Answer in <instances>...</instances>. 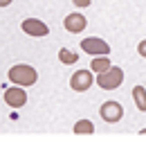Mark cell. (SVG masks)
<instances>
[{
	"instance_id": "12",
	"label": "cell",
	"mask_w": 146,
	"mask_h": 142,
	"mask_svg": "<svg viewBox=\"0 0 146 142\" xmlns=\"http://www.w3.org/2000/svg\"><path fill=\"white\" fill-rule=\"evenodd\" d=\"M74 133H76V135H79V133L90 135V133H94V124H92L90 120H79V122L74 124Z\"/></svg>"
},
{
	"instance_id": "1",
	"label": "cell",
	"mask_w": 146,
	"mask_h": 142,
	"mask_svg": "<svg viewBox=\"0 0 146 142\" xmlns=\"http://www.w3.org/2000/svg\"><path fill=\"white\" fill-rule=\"evenodd\" d=\"M9 81H11V84H16V86L27 88V86H34V84L38 81V72L34 70L32 66L16 63V66H11V68H9Z\"/></svg>"
},
{
	"instance_id": "2",
	"label": "cell",
	"mask_w": 146,
	"mask_h": 142,
	"mask_svg": "<svg viewBox=\"0 0 146 142\" xmlns=\"http://www.w3.org/2000/svg\"><path fill=\"white\" fill-rule=\"evenodd\" d=\"M121 81H124V70L121 68H108L106 72H99L97 74V86L104 90H115L121 86Z\"/></svg>"
},
{
	"instance_id": "4",
	"label": "cell",
	"mask_w": 146,
	"mask_h": 142,
	"mask_svg": "<svg viewBox=\"0 0 146 142\" xmlns=\"http://www.w3.org/2000/svg\"><path fill=\"white\" fill-rule=\"evenodd\" d=\"M99 115H101V120L104 122H108V124H115V122H119L121 117H124V108L119 102H104L101 108H99Z\"/></svg>"
},
{
	"instance_id": "8",
	"label": "cell",
	"mask_w": 146,
	"mask_h": 142,
	"mask_svg": "<svg viewBox=\"0 0 146 142\" xmlns=\"http://www.w3.org/2000/svg\"><path fill=\"white\" fill-rule=\"evenodd\" d=\"M63 27L70 34H79V32H83L88 27V18L83 16V14H79V11H72V14H68V16L63 18Z\"/></svg>"
},
{
	"instance_id": "13",
	"label": "cell",
	"mask_w": 146,
	"mask_h": 142,
	"mask_svg": "<svg viewBox=\"0 0 146 142\" xmlns=\"http://www.w3.org/2000/svg\"><path fill=\"white\" fill-rule=\"evenodd\" d=\"M137 54L146 59V38H144V41H139V45H137Z\"/></svg>"
},
{
	"instance_id": "3",
	"label": "cell",
	"mask_w": 146,
	"mask_h": 142,
	"mask_svg": "<svg viewBox=\"0 0 146 142\" xmlns=\"http://www.w3.org/2000/svg\"><path fill=\"white\" fill-rule=\"evenodd\" d=\"M81 50L86 54H92V56H108L110 45L104 38H99V36H88V38L81 41Z\"/></svg>"
},
{
	"instance_id": "9",
	"label": "cell",
	"mask_w": 146,
	"mask_h": 142,
	"mask_svg": "<svg viewBox=\"0 0 146 142\" xmlns=\"http://www.w3.org/2000/svg\"><path fill=\"white\" fill-rule=\"evenodd\" d=\"M133 99H135V106L142 113H146V88L144 86H135L133 88Z\"/></svg>"
},
{
	"instance_id": "7",
	"label": "cell",
	"mask_w": 146,
	"mask_h": 142,
	"mask_svg": "<svg viewBox=\"0 0 146 142\" xmlns=\"http://www.w3.org/2000/svg\"><path fill=\"white\" fill-rule=\"evenodd\" d=\"M5 102H7V106L11 108H23L27 104V92L23 90V86H11V88L5 90Z\"/></svg>"
},
{
	"instance_id": "6",
	"label": "cell",
	"mask_w": 146,
	"mask_h": 142,
	"mask_svg": "<svg viewBox=\"0 0 146 142\" xmlns=\"http://www.w3.org/2000/svg\"><path fill=\"white\" fill-rule=\"evenodd\" d=\"M94 84V77H92V70H79L70 77V88L76 90V92H86Z\"/></svg>"
},
{
	"instance_id": "10",
	"label": "cell",
	"mask_w": 146,
	"mask_h": 142,
	"mask_svg": "<svg viewBox=\"0 0 146 142\" xmlns=\"http://www.w3.org/2000/svg\"><path fill=\"white\" fill-rule=\"evenodd\" d=\"M108 68H112V63H110L108 56H94L92 63H90V70L97 72V74H99V72H106Z\"/></svg>"
},
{
	"instance_id": "5",
	"label": "cell",
	"mask_w": 146,
	"mask_h": 142,
	"mask_svg": "<svg viewBox=\"0 0 146 142\" xmlns=\"http://www.w3.org/2000/svg\"><path fill=\"white\" fill-rule=\"evenodd\" d=\"M20 27H23V32L27 36H34V38H45L50 34V27L43 20H38V18H25L20 23Z\"/></svg>"
},
{
	"instance_id": "14",
	"label": "cell",
	"mask_w": 146,
	"mask_h": 142,
	"mask_svg": "<svg viewBox=\"0 0 146 142\" xmlns=\"http://www.w3.org/2000/svg\"><path fill=\"white\" fill-rule=\"evenodd\" d=\"M74 5H76V7H90V2L92 0H72Z\"/></svg>"
},
{
	"instance_id": "11",
	"label": "cell",
	"mask_w": 146,
	"mask_h": 142,
	"mask_svg": "<svg viewBox=\"0 0 146 142\" xmlns=\"http://www.w3.org/2000/svg\"><path fill=\"white\" fill-rule=\"evenodd\" d=\"M58 61H61L63 66H74V63L79 61V54H74L72 50H68V48H61V50H58Z\"/></svg>"
},
{
	"instance_id": "15",
	"label": "cell",
	"mask_w": 146,
	"mask_h": 142,
	"mask_svg": "<svg viewBox=\"0 0 146 142\" xmlns=\"http://www.w3.org/2000/svg\"><path fill=\"white\" fill-rule=\"evenodd\" d=\"M11 2H14V0H0V7H9Z\"/></svg>"
}]
</instances>
